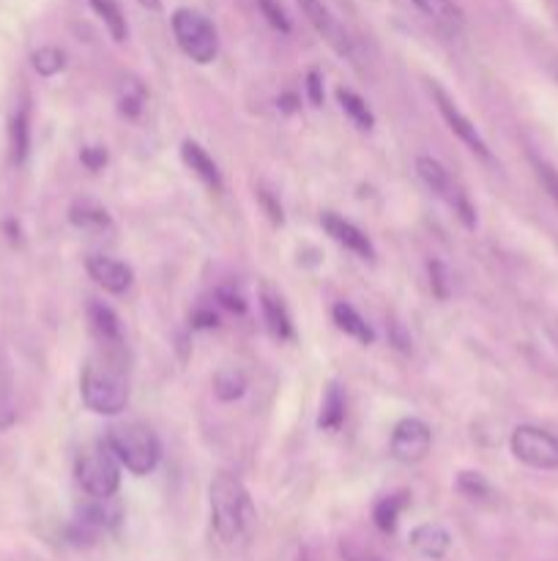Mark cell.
Masks as SVG:
<instances>
[{
  "label": "cell",
  "instance_id": "1",
  "mask_svg": "<svg viewBox=\"0 0 558 561\" xmlns=\"http://www.w3.org/2000/svg\"><path fill=\"white\" fill-rule=\"evenodd\" d=\"M208 510H211V529L222 546H244L255 531V504L239 477L228 471H219L208 485Z\"/></svg>",
  "mask_w": 558,
  "mask_h": 561
},
{
  "label": "cell",
  "instance_id": "2",
  "mask_svg": "<svg viewBox=\"0 0 558 561\" xmlns=\"http://www.w3.org/2000/svg\"><path fill=\"white\" fill-rule=\"evenodd\" d=\"M80 394L85 409L98 416H115L126 409L129 378L120 359V345H102V351L85 362L80 376Z\"/></svg>",
  "mask_w": 558,
  "mask_h": 561
},
{
  "label": "cell",
  "instance_id": "3",
  "mask_svg": "<svg viewBox=\"0 0 558 561\" xmlns=\"http://www.w3.org/2000/svg\"><path fill=\"white\" fill-rule=\"evenodd\" d=\"M107 444L129 474L146 477L162 460V444L146 422H124L107 431Z\"/></svg>",
  "mask_w": 558,
  "mask_h": 561
},
{
  "label": "cell",
  "instance_id": "4",
  "mask_svg": "<svg viewBox=\"0 0 558 561\" xmlns=\"http://www.w3.org/2000/svg\"><path fill=\"white\" fill-rule=\"evenodd\" d=\"M120 469L124 466L118 463L115 453L109 449L107 438H102V442H93L91 447H85L77 455L74 474L85 496L109 499L120 488Z\"/></svg>",
  "mask_w": 558,
  "mask_h": 561
},
{
  "label": "cell",
  "instance_id": "5",
  "mask_svg": "<svg viewBox=\"0 0 558 561\" xmlns=\"http://www.w3.org/2000/svg\"><path fill=\"white\" fill-rule=\"evenodd\" d=\"M175 44L195 64L208 66L219 55V33L206 14L195 9H175L170 16Z\"/></svg>",
  "mask_w": 558,
  "mask_h": 561
},
{
  "label": "cell",
  "instance_id": "6",
  "mask_svg": "<svg viewBox=\"0 0 558 561\" xmlns=\"http://www.w3.org/2000/svg\"><path fill=\"white\" fill-rule=\"evenodd\" d=\"M416 173H419L421 184H425L427 190L438 197V201H443L454 214H457V219L465 225V228L468 230L476 228V211H474V206H470L468 195H465V192L454 184V179L449 175V170L443 168L438 159L419 157L416 159Z\"/></svg>",
  "mask_w": 558,
  "mask_h": 561
},
{
  "label": "cell",
  "instance_id": "7",
  "mask_svg": "<svg viewBox=\"0 0 558 561\" xmlns=\"http://www.w3.org/2000/svg\"><path fill=\"white\" fill-rule=\"evenodd\" d=\"M512 455L528 469L553 471L558 469V436L542 431L534 425L514 427L512 438H509Z\"/></svg>",
  "mask_w": 558,
  "mask_h": 561
},
{
  "label": "cell",
  "instance_id": "8",
  "mask_svg": "<svg viewBox=\"0 0 558 561\" xmlns=\"http://www.w3.org/2000/svg\"><path fill=\"white\" fill-rule=\"evenodd\" d=\"M427 91H430L432 102H435L438 113H441V118L446 121V126L452 129V135L460 137V140L465 142V148H470L476 157L485 159V162H492L490 146H487L485 137L479 135V129L474 126V121H470L468 115L457 107V102H454V99L449 96V93L443 91L435 80H427Z\"/></svg>",
  "mask_w": 558,
  "mask_h": 561
},
{
  "label": "cell",
  "instance_id": "9",
  "mask_svg": "<svg viewBox=\"0 0 558 561\" xmlns=\"http://www.w3.org/2000/svg\"><path fill=\"white\" fill-rule=\"evenodd\" d=\"M295 3H299V9L304 11L306 22L315 27L317 36H321L323 42H326L328 47L339 55V58L353 60V55H356L353 38L348 36V31H345L342 22L332 14V9H328L323 0H295Z\"/></svg>",
  "mask_w": 558,
  "mask_h": 561
},
{
  "label": "cell",
  "instance_id": "10",
  "mask_svg": "<svg viewBox=\"0 0 558 561\" xmlns=\"http://www.w3.org/2000/svg\"><path fill=\"white\" fill-rule=\"evenodd\" d=\"M432 431L427 422L416 416H405L392 431V458L399 463H419L430 455Z\"/></svg>",
  "mask_w": 558,
  "mask_h": 561
},
{
  "label": "cell",
  "instance_id": "11",
  "mask_svg": "<svg viewBox=\"0 0 558 561\" xmlns=\"http://www.w3.org/2000/svg\"><path fill=\"white\" fill-rule=\"evenodd\" d=\"M85 268L91 274L93 283L98 288H104L107 294H126L135 283V272L131 266H126L124 261L118 257H109V255H88L85 257Z\"/></svg>",
  "mask_w": 558,
  "mask_h": 561
},
{
  "label": "cell",
  "instance_id": "12",
  "mask_svg": "<svg viewBox=\"0 0 558 561\" xmlns=\"http://www.w3.org/2000/svg\"><path fill=\"white\" fill-rule=\"evenodd\" d=\"M321 225H323V230H326V233L332 236L339 247H345L348 252L364 257V261H372V257H375V247H372L370 236H367L361 228H356L353 222H348L345 217H339V214H334V211H323Z\"/></svg>",
  "mask_w": 558,
  "mask_h": 561
},
{
  "label": "cell",
  "instance_id": "13",
  "mask_svg": "<svg viewBox=\"0 0 558 561\" xmlns=\"http://www.w3.org/2000/svg\"><path fill=\"white\" fill-rule=\"evenodd\" d=\"M120 515L124 513H120V504L115 502V496H88V502L80 507V515H77V524L88 531H109L120 524Z\"/></svg>",
  "mask_w": 558,
  "mask_h": 561
},
{
  "label": "cell",
  "instance_id": "14",
  "mask_svg": "<svg viewBox=\"0 0 558 561\" xmlns=\"http://www.w3.org/2000/svg\"><path fill=\"white\" fill-rule=\"evenodd\" d=\"M408 542L421 559L430 561H441L449 553V548H452V537H449V531L441 524H419L410 531Z\"/></svg>",
  "mask_w": 558,
  "mask_h": 561
},
{
  "label": "cell",
  "instance_id": "15",
  "mask_svg": "<svg viewBox=\"0 0 558 561\" xmlns=\"http://www.w3.org/2000/svg\"><path fill=\"white\" fill-rule=\"evenodd\" d=\"M181 159H184L186 168H189L191 173L202 181V184L211 186V190H217V192L222 190V173H219L217 162H213L211 153H208L200 142H195V140L181 142Z\"/></svg>",
  "mask_w": 558,
  "mask_h": 561
},
{
  "label": "cell",
  "instance_id": "16",
  "mask_svg": "<svg viewBox=\"0 0 558 561\" xmlns=\"http://www.w3.org/2000/svg\"><path fill=\"white\" fill-rule=\"evenodd\" d=\"M88 323H91V332L96 334L98 345H124L118 316L104 301H91L88 305Z\"/></svg>",
  "mask_w": 558,
  "mask_h": 561
},
{
  "label": "cell",
  "instance_id": "17",
  "mask_svg": "<svg viewBox=\"0 0 558 561\" xmlns=\"http://www.w3.org/2000/svg\"><path fill=\"white\" fill-rule=\"evenodd\" d=\"M260 310H263V321H266L268 334H271L274 340H279V343H284V340H293V321H290L288 307L282 305V299H279L277 294H271V290H263Z\"/></svg>",
  "mask_w": 558,
  "mask_h": 561
},
{
  "label": "cell",
  "instance_id": "18",
  "mask_svg": "<svg viewBox=\"0 0 558 561\" xmlns=\"http://www.w3.org/2000/svg\"><path fill=\"white\" fill-rule=\"evenodd\" d=\"M332 318H334V323H337L339 332H345L348 337H353L356 343H361V345L375 343V332H372V327L359 316V310H356V307L348 305V301H337L332 310Z\"/></svg>",
  "mask_w": 558,
  "mask_h": 561
},
{
  "label": "cell",
  "instance_id": "19",
  "mask_svg": "<svg viewBox=\"0 0 558 561\" xmlns=\"http://www.w3.org/2000/svg\"><path fill=\"white\" fill-rule=\"evenodd\" d=\"M405 3H410L419 14H425L427 20L446 27V31H460L465 22L463 11L454 0H405Z\"/></svg>",
  "mask_w": 558,
  "mask_h": 561
},
{
  "label": "cell",
  "instance_id": "20",
  "mask_svg": "<svg viewBox=\"0 0 558 561\" xmlns=\"http://www.w3.org/2000/svg\"><path fill=\"white\" fill-rule=\"evenodd\" d=\"M69 222L80 230H107L113 225L109 219V211L102 206V203L91 201V197H82V201H74L69 208Z\"/></svg>",
  "mask_w": 558,
  "mask_h": 561
},
{
  "label": "cell",
  "instance_id": "21",
  "mask_svg": "<svg viewBox=\"0 0 558 561\" xmlns=\"http://www.w3.org/2000/svg\"><path fill=\"white\" fill-rule=\"evenodd\" d=\"M9 151L16 168L27 162V153H31V113H27V107H20L11 115Z\"/></svg>",
  "mask_w": 558,
  "mask_h": 561
},
{
  "label": "cell",
  "instance_id": "22",
  "mask_svg": "<svg viewBox=\"0 0 558 561\" xmlns=\"http://www.w3.org/2000/svg\"><path fill=\"white\" fill-rule=\"evenodd\" d=\"M345 392L339 383H328L326 394H323V403H321V414H317V427L323 433H337L345 422Z\"/></svg>",
  "mask_w": 558,
  "mask_h": 561
},
{
  "label": "cell",
  "instance_id": "23",
  "mask_svg": "<svg viewBox=\"0 0 558 561\" xmlns=\"http://www.w3.org/2000/svg\"><path fill=\"white\" fill-rule=\"evenodd\" d=\"M408 502L410 496L405 491L392 493V496H383L381 502L372 507V524H375L383 535H394V529H397L399 524V515L405 513Z\"/></svg>",
  "mask_w": 558,
  "mask_h": 561
},
{
  "label": "cell",
  "instance_id": "24",
  "mask_svg": "<svg viewBox=\"0 0 558 561\" xmlns=\"http://www.w3.org/2000/svg\"><path fill=\"white\" fill-rule=\"evenodd\" d=\"M246 387H249V378H246L244 370H239V367H222V370H217V376H213V394H217V400H222V403H233V400L244 398Z\"/></svg>",
  "mask_w": 558,
  "mask_h": 561
},
{
  "label": "cell",
  "instance_id": "25",
  "mask_svg": "<svg viewBox=\"0 0 558 561\" xmlns=\"http://www.w3.org/2000/svg\"><path fill=\"white\" fill-rule=\"evenodd\" d=\"M91 3V9L96 11L98 20L104 22V27H107V33L113 36V42H126V36H129V25H126V14L124 9L118 5V0H88Z\"/></svg>",
  "mask_w": 558,
  "mask_h": 561
},
{
  "label": "cell",
  "instance_id": "26",
  "mask_svg": "<svg viewBox=\"0 0 558 561\" xmlns=\"http://www.w3.org/2000/svg\"><path fill=\"white\" fill-rule=\"evenodd\" d=\"M337 102L339 107H342V113L348 115L361 131H370L372 126H375V115H372L370 104H367L356 91H350V88H337Z\"/></svg>",
  "mask_w": 558,
  "mask_h": 561
},
{
  "label": "cell",
  "instance_id": "27",
  "mask_svg": "<svg viewBox=\"0 0 558 561\" xmlns=\"http://www.w3.org/2000/svg\"><path fill=\"white\" fill-rule=\"evenodd\" d=\"M142 107H146V88L135 77H126L118 88V113L124 118H140Z\"/></svg>",
  "mask_w": 558,
  "mask_h": 561
},
{
  "label": "cell",
  "instance_id": "28",
  "mask_svg": "<svg viewBox=\"0 0 558 561\" xmlns=\"http://www.w3.org/2000/svg\"><path fill=\"white\" fill-rule=\"evenodd\" d=\"M454 488H457L460 496H465L468 502H490L492 496H496V491H492V485L487 482L485 474H479V471H460L457 480H454Z\"/></svg>",
  "mask_w": 558,
  "mask_h": 561
},
{
  "label": "cell",
  "instance_id": "29",
  "mask_svg": "<svg viewBox=\"0 0 558 561\" xmlns=\"http://www.w3.org/2000/svg\"><path fill=\"white\" fill-rule=\"evenodd\" d=\"M31 64H33V69H36V75L55 77L58 71H63L66 53L60 47H53V44H47V47H38L36 53L31 55Z\"/></svg>",
  "mask_w": 558,
  "mask_h": 561
},
{
  "label": "cell",
  "instance_id": "30",
  "mask_svg": "<svg viewBox=\"0 0 558 561\" xmlns=\"http://www.w3.org/2000/svg\"><path fill=\"white\" fill-rule=\"evenodd\" d=\"M257 9H260V14L266 16V22L274 27V31H279V33L293 31V22H290L288 11L282 9V3H279V0H257Z\"/></svg>",
  "mask_w": 558,
  "mask_h": 561
},
{
  "label": "cell",
  "instance_id": "31",
  "mask_svg": "<svg viewBox=\"0 0 558 561\" xmlns=\"http://www.w3.org/2000/svg\"><path fill=\"white\" fill-rule=\"evenodd\" d=\"M427 272H430V288L438 299H449L452 294V279H449V268L441 261L427 263Z\"/></svg>",
  "mask_w": 558,
  "mask_h": 561
},
{
  "label": "cell",
  "instance_id": "32",
  "mask_svg": "<svg viewBox=\"0 0 558 561\" xmlns=\"http://www.w3.org/2000/svg\"><path fill=\"white\" fill-rule=\"evenodd\" d=\"M304 91L310 99L312 107H321L323 104V75L317 69H310L304 77Z\"/></svg>",
  "mask_w": 558,
  "mask_h": 561
},
{
  "label": "cell",
  "instance_id": "33",
  "mask_svg": "<svg viewBox=\"0 0 558 561\" xmlns=\"http://www.w3.org/2000/svg\"><path fill=\"white\" fill-rule=\"evenodd\" d=\"M534 168H536V175H539V181L545 184L547 195H550L553 201L558 203V173H556V170H553L550 164L539 162V159H534Z\"/></svg>",
  "mask_w": 558,
  "mask_h": 561
},
{
  "label": "cell",
  "instance_id": "34",
  "mask_svg": "<svg viewBox=\"0 0 558 561\" xmlns=\"http://www.w3.org/2000/svg\"><path fill=\"white\" fill-rule=\"evenodd\" d=\"M80 159L88 170H93V173H96V170H102L104 164H107L109 157H107V148L104 146H88V148H82Z\"/></svg>",
  "mask_w": 558,
  "mask_h": 561
},
{
  "label": "cell",
  "instance_id": "35",
  "mask_svg": "<svg viewBox=\"0 0 558 561\" xmlns=\"http://www.w3.org/2000/svg\"><path fill=\"white\" fill-rule=\"evenodd\" d=\"M14 425V400H11L9 387L0 383V431H9Z\"/></svg>",
  "mask_w": 558,
  "mask_h": 561
},
{
  "label": "cell",
  "instance_id": "36",
  "mask_svg": "<svg viewBox=\"0 0 558 561\" xmlns=\"http://www.w3.org/2000/svg\"><path fill=\"white\" fill-rule=\"evenodd\" d=\"M217 299H219V305L224 307V310L235 312V316H244V312H246V301L241 299L239 294H233V290L219 288V290H217Z\"/></svg>",
  "mask_w": 558,
  "mask_h": 561
},
{
  "label": "cell",
  "instance_id": "37",
  "mask_svg": "<svg viewBox=\"0 0 558 561\" xmlns=\"http://www.w3.org/2000/svg\"><path fill=\"white\" fill-rule=\"evenodd\" d=\"M257 201H260V206L266 208V214L271 217L274 225H282V219H284L282 217V206H279V201L271 195V192L260 190V192H257Z\"/></svg>",
  "mask_w": 558,
  "mask_h": 561
},
{
  "label": "cell",
  "instance_id": "38",
  "mask_svg": "<svg viewBox=\"0 0 558 561\" xmlns=\"http://www.w3.org/2000/svg\"><path fill=\"white\" fill-rule=\"evenodd\" d=\"M191 327H195V329H217V327H219L217 312H211V310H197L195 316H191Z\"/></svg>",
  "mask_w": 558,
  "mask_h": 561
},
{
  "label": "cell",
  "instance_id": "39",
  "mask_svg": "<svg viewBox=\"0 0 558 561\" xmlns=\"http://www.w3.org/2000/svg\"><path fill=\"white\" fill-rule=\"evenodd\" d=\"M342 557H345V561H381L377 557H372V553L350 551V548H342Z\"/></svg>",
  "mask_w": 558,
  "mask_h": 561
},
{
  "label": "cell",
  "instance_id": "40",
  "mask_svg": "<svg viewBox=\"0 0 558 561\" xmlns=\"http://www.w3.org/2000/svg\"><path fill=\"white\" fill-rule=\"evenodd\" d=\"M137 3H140L142 9H151V11L162 9V0H137Z\"/></svg>",
  "mask_w": 558,
  "mask_h": 561
}]
</instances>
